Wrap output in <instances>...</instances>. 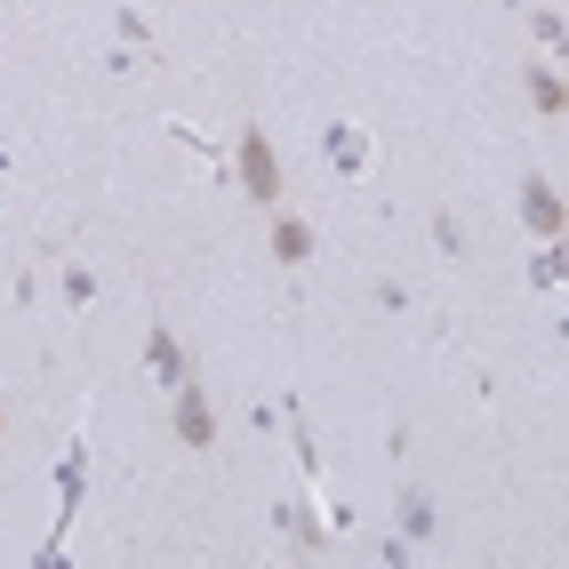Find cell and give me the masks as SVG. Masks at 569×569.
Here are the masks:
<instances>
[{"mask_svg":"<svg viewBox=\"0 0 569 569\" xmlns=\"http://www.w3.org/2000/svg\"><path fill=\"white\" fill-rule=\"evenodd\" d=\"M521 209H529V225H538V232H561V200H554L546 185H529V200H521Z\"/></svg>","mask_w":569,"mask_h":569,"instance_id":"cell-4","label":"cell"},{"mask_svg":"<svg viewBox=\"0 0 569 569\" xmlns=\"http://www.w3.org/2000/svg\"><path fill=\"white\" fill-rule=\"evenodd\" d=\"M273 257H281V265H306V257H313V232L297 225V217H281V225H273Z\"/></svg>","mask_w":569,"mask_h":569,"instance_id":"cell-3","label":"cell"},{"mask_svg":"<svg viewBox=\"0 0 569 569\" xmlns=\"http://www.w3.org/2000/svg\"><path fill=\"white\" fill-rule=\"evenodd\" d=\"M177 433H185L193 449H209V442H217V417H209V401H200V385L177 393Z\"/></svg>","mask_w":569,"mask_h":569,"instance_id":"cell-2","label":"cell"},{"mask_svg":"<svg viewBox=\"0 0 569 569\" xmlns=\"http://www.w3.org/2000/svg\"><path fill=\"white\" fill-rule=\"evenodd\" d=\"M241 185H249L257 200H273V193H281V161H273V145H265L257 128L241 137Z\"/></svg>","mask_w":569,"mask_h":569,"instance_id":"cell-1","label":"cell"},{"mask_svg":"<svg viewBox=\"0 0 569 569\" xmlns=\"http://www.w3.org/2000/svg\"><path fill=\"white\" fill-rule=\"evenodd\" d=\"M529 96H538V113H561V81H554V73L529 81Z\"/></svg>","mask_w":569,"mask_h":569,"instance_id":"cell-5","label":"cell"}]
</instances>
